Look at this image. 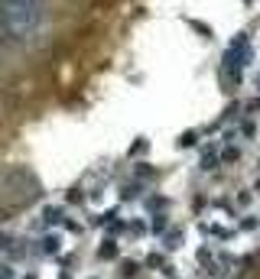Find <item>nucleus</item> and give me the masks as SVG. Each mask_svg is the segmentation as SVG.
<instances>
[{
  "label": "nucleus",
  "instance_id": "nucleus-1",
  "mask_svg": "<svg viewBox=\"0 0 260 279\" xmlns=\"http://www.w3.org/2000/svg\"><path fill=\"white\" fill-rule=\"evenodd\" d=\"M0 16L13 39H30L42 26V0H0Z\"/></svg>",
  "mask_w": 260,
  "mask_h": 279
}]
</instances>
